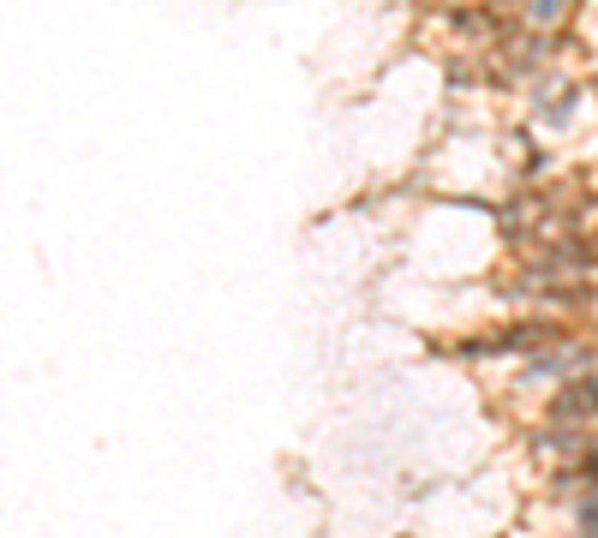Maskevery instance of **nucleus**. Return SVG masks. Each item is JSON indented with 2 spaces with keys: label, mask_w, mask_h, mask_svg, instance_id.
I'll use <instances>...</instances> for the list:
<instances>
[{
  "label": "nucleus",
  "mask_w": 598,
  "mask_h": 538,
  "mask_svg": "<svg viewBox=\"0 0 598 538\" xmlns=\"http://www.w3.org/2000/svg\"><path fill=\"white\" fill-rule=\"evenodd\" d=\"M581 0H520V24H539V31H556V24H568V12H575Z\"/></svg>",
  "instance_id": "20e7f679"
},
{
  "label": "nucleus",
  "mask_w": 598,
  "mask_h": 538,
  "mask_svg": "<svg viewBox=\"0 0 598 538\" xmlns=\"http://www.w3.org/2000/svg\"><path fill=\"white\" fill-rule=\"evenodd\" d=\"M532 114H539V126L563 132V126L575 120V90H556V96H551V90H539V108H532Z\"/></svg>",
  "instance_id": "39448f33"
},
{
  "label": "nucleus",
  "mask_w": 598,
  "mask_h": 538,
  "mask_svg": "<svg viewBox=\"0 0 598 538\" xmlns=\"http://www.w3.org/2000/svg\"><path fill=\"white\" fill-rule=\"evenodd\" d=\"M575 521H581L587 533H598V484H593V491H581V496H575Z\"/></svg>",
  "instance_id": "423d86ee"
},
{
  "label": "nucleus",
  "mask_w": 598,
  "mask_h": 538,
  "mask_svg": "<svg viewBox=\"0 0 598 538\" xmlns=\"http://www.w3.org/2000/svg\"><path fill=\"white\" fill-rule=\"evenodd\" d=\"M593 365V348L587 341H575V336H563V341H551V348H539V353H527V365H520V389H539V383H568V377H581V371Z\"/></svg>",
  "instance_id": "f257e3e1"
},
{
  "label": "nucleus",
  "mask_w": 598,
  "mask_h": 538,
  "mask_svg": "<svg viewBox=\"0 0 598 538\" xmlns=\"http://www.w3.org/2000/svg\"><path fill=\"white\" fill-rule=\"evenodd\" d=\"M544 425H598V377H568V383H556V395H551V419Z\"/></svg>",
  "instance_id": "f03ea898"
},
{
  "label": "nucleus",
  "mask_w": 598,
  "mask_h": 538,
  "mask_svg": "<svg viewBox=\"0 0 598 538\" xmlns=\"http://www.w3.org/2000/svg\"><path fill=\"white\" fill-rule=\"evenodd\" d=\"M593 431H598V425H544L539 437H532V455H544V460H575V455H587V448H598Z\"/></svg>",
  "instance_id": "7ed1b4c3"
}]
</instances>
